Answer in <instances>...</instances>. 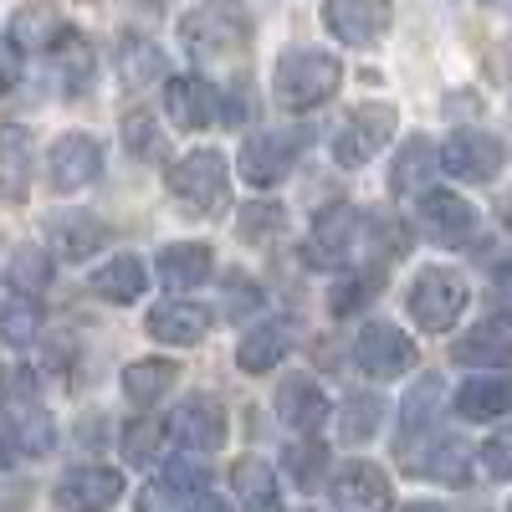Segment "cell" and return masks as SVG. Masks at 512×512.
I'll use <instances>...</instances> for the list:
<instances>
[{
	"label": "cell",
	"instance_id": "cell-10",
	"mask_svg": "<svg viewBox=\"0 0 512 512\" xmlns=\"http://www.w3.org/2000/svg\"><path fill=\"white\" fill-rule=\"evenodd\" d=\"M415 221H420V231L431 236L436 246H466V241L477 236V210H472V200H461V195H451V190H425Z\"/></svg>",
	"mask_w": 512,
	"mask_h": 512
},
{
	"label": "cell",
	"instance_id": "cell-23",
	"mask_svg": "<svg viewBox=\"0 0 512 512\" xmlns=\"http://www.w3.org/2000/svg\"><path fill=\"white\" fill-rule=\"evenodd\" d=\"M31 185V134L26 128H0V200H26Z\"/></svg>",
	"mask_w": 512,
	"mask_h": 512
},
{
	"label": "cell",
	"instance_id": "cell-41",
	"mask_svg": "<svg viewBox=\"0 0 512 512\" xmlns=\"http://www.w3.org/2000/svg\"><path fill=\"white\" fill-rule=\"evenodd\" d=\"M16 441H21V456H41V451L52 446V420L36 415V410L16 415Z\"/></svg>",
	"mask_w": 512,
	"mask_h": 512
},
{
	"label": "cell",
	"instance_id": "cell-33",
	"mask_svg": "<svg viewBox=\"0 0 512 512\" xmlns=\"http://www.w3.org/2000/svg\"><path fill=\"white\" fill-rule=\"evenodd\" d=\"M118 72L128 88H149V82L164 77V52L154 47V41L144 36H123V47H118Z\"/></svg>",
	"mask_w": 512,
	"mask_h": 512
},
{
	"label": "cell",
	"instance_id": "cell-5",
	"mask_svg": "<svg viewBox=\"0 0 512 512\" xmlns=\"http://www.w3.org/2000/svg\"><path fill=\"white\" fill-rule=\"evenodd\" d=\"M303 154V134L297 128H267L241 144V180L256 190H272L292 175V159Z\"/></svg>",
	"mask_w": 512,
	"mask_h": 512
},
{
	"label": "cell",
	"instance_id": "cell-27",
	"mask_svg": "<svg viewBox=\"0 0 512 512\" xmlns=\"http://www.w3.org/2000/svg\"><path fill=\"white\" fill-rule=\"evenodd\" d=\"M456 410H461L466 420H502V415L512 410V379H497V374L466 379L461 395H456Z\"/></svg>",
	"mask_w": 512,
	"mask_h": 512
},
{
	"label": "cell",
	"instance_id": "cell-45",
	"mask_svg": "<svg viewBox=\"0 0 512 512\" xmlns=\"http://www.w3.org/2000/svg\"><path fill=\"white\" fill-rule=\"evenodd\" d=\"M21 456V441H16V415L0 405V466H16Z\"/></svg>",
	"mask_w": 512,
	"mask_h": 512
},
{
	"label": "cell",
	"instance_id": "cell-6",
	"mask_svg": "<svg viewBox=\"0 0 512 512\" xmlns=\"http://www.w3.org/2000/svg\"><path fill=\"white\" fill-rule=\"evenodd\" d=\"M390 134H395V108L390 103H364L333 134V159L344 169H359V164H369L384 144H390Z\"/></svg>",
	"mask_w": 512,
	"mask_h": 512
},
{
	"label": "cell",
	"instance_id": "cell-20",
	"mask_svg": "<svg viewBox=\"0 0 512 512\" xmlns=\"http://www.w3.org/2000/svg\"><path fill=\"white\" fill-rule=\"evenodd\" d=\"M451 354H456V364H472V369L512 364V318H482Z\"/></svg>",
	"mask_w": 512,
	"mask_h": 512
},
{
	"label": "cell",
	"instance_id": "cell-24",
	"mask_svg": "<svg viewBox=\"0 0 512 512\" xmlns=\"http://www.w3.org/2000/svg\"><path fill=\"white\" fill-rule=\"evenodd\" d=\"M292 349V323H262V328H251L241 338V349H236V364L246 374H267L282 364V354Z\"/></svg>",
	"mask_w": 512,
	"mask_h": 512
},
{
	"label": "cell",
	"instance_id": "cell-39",
	"mask_svg": "<svg viewBox=\"0 0 512 512\" xmlns=\"http://www.w3.org/2000/svg\"><path fill=\"white\" fill-rule=\"evenodd\" d=\"M441 379H420L415 390H410V400H405V431H425V425L436 420V405H441Z\"/></svg>",
	"mask_w": 512,
	"mask_h": 512
},
{
	"label": "cell",
	"instance_id": "cell-4",
	"mask_svg": "<svg viewBox=\"0 0 512 512\" xmlns=\"http://www.w3.org/2000/svg\"><path fill=\"white\" fill-rule=\"evenodd\" d=\"M405 308H410L415 328L446 333V328H456V318L466 313V282H461L456 272H446V267H425V272L410 282V292H405Z\"/></svg>",
	"mask_w": 512,
	"mask_h": 512
},
{
	"label": "cell",
	"instance_id": "cell-29",
	"mask_svg": "<svg viewBox=\"0 0 512 512\" xmlns=\"http://www.w3.org/2000/svg\"><path fill=\"white\" fill-rule=\"evenodd\" d=\"M436 164H441V154L431 149V139H410V144L400 149L395 169H390V190H395V195L425 190V185H431V175H436Z\"/></svg>",
	"mask_w": 512,
	"mask_h": 512
},
{
	"label": "cell",
	"instance_id": "cell-30",
	"mask_svg": "<svg viewBox=\"0 0 512 512\" xmlns=\"http://www.w3.org/2000/svg\"><path fill=\"white\" fill-rule=\"evenodd\" d=\"M6 287L21 297H41L52 287V256L41 246H16L11 262H6Z\"/></svg>",
	"mask_w": 512,
	"mask_h": 512
},
{
	"label": "cell",
	"instance_id": "cell-34",
	"mask_svg": "<svg viewBox=\"0 0 512 512\" xmlns=\"http://www.w3.org/2000/svg\"><path fill=\"white\" fill-rule=\"evenodd\" d=\"M379 420H384V400L379 395H349L344 410H338V436H344L349 446L369 441L379 431Z\"/></svg>",
	"mask_w": 512,
	"mask_h": 512
},
{
	"label": "cell",
	"instance_id": "cell-15",
	"mask_svg": "<svg viewBox=\"0 0 512 512\" xmlns=\"http://www.w3.org/2000/svg\"><path fill=\"white\" fill-rule=\"evenodd\" d=\"M359 226H364V216H359L354 205L323 210L318 226H313V236H308V246H303V256H308L313 267H338V262H349V251H354V241H359Z\"/></svg>",
	"mask_w": 512,
	"mask_h": 512
},
{
	"label": "cell",
	"instance_id": "cell-26",
	"mask_svg": "<svg viewBox=\"0 0 512 512\" xmlns=\"http://www.w3.org/2000/svg\"><path fill=\"white\" fill-rule=\"evenodd\" d=\"M67 31H72V26H67L52 6H26V11H16V21H11V47H21V52H52Z\"/></svg>",
	"mask_w": 512,
	"mask_h": 512
},
{
	"label": "cell",
	"instance_id": "cell-38",
	"mask_svg": "<svg viewBox=\"0 0 512 512\" xmlns=\"http://www.w3.org/2000/svg\"><path fill=\"white\" fill-rule=\"evenodd\" d=\"M323 461H328V451L308 436L303 446H287V472H292V482L297 487H318L323 482Z\"/></svg>",
	"mask_w": 512,
	"mask_h": 512
},
{
	"label": "cell",
	"instance_id": "cell-13",
	"mask_svg": "<svg viewBox=\"0 0 512 512\" xmlns=\"http://www.w3.org/2000/svg\"><path fill=\"white\" fill-rule=\"evenodd\" d=\"M328 502L338 512H390L395 492H390V477L369 461H349L344 472L328 482Z\"/></svg>",
	"mask_w": 512,
	"mask_h": 512
},
{
	"label": "cell",
	"instance_id": "cell-18",
	"mask_svg": "<svg viewBox=\"0 0 512 512\" xmlns=\"http://www.w3.org/2000/svg\"><path fill=\"white\" fill-rule=\"evenodd\" d=\"M277 415L292 425L297 436H318L323 420H328V395L318 390L308 374H292L282 390H277Z\"/></svg>",
	"mask_w": 512,
	"mask_h": 512
},
{
	"label": "cell",
	"instance_id": "cell-11",
	"mask_svg": "<svg viewBox=\"0 0 512 512\" xmlns=\"http://www.w3.org/2000/svg\"><path fill=\"white\" fill-rule=\"evenodd\" d=\"M103 175V149H98V139H88V134H62L57 144H52V154H47V185L57 190V195H72V190H82V185H93Z\"/></svg>",
	"mask_w": 512,
	"mask_h": 512
},
{
	"label": "cell",
	"instance_id": "cell-19",
	"mask_svg": "<svg viewBox=\"0 0 512 512\" xmlns=\"http://www.w3.org/2000/svg\"><path fill=\"white\" fill-rule=\"evenodd\" d=\"M210 267H216V251H210L205 241H175L159 251V282L169 292H190L210 277Z\"/></svg>",
	"mask_w": 512,
	"mask_h": 512
},
{
	"label": "cell",
	"instance_id": "cell-37",
	"mask_svg": "<svg viewBox=\"0 0 512 512\" xmlns=\"http://www.w3.org/2000/svg\"><path fill=\"white\" fill-rule=\"evenodd\" d=\"M123 144H128V154H139V159H159L164 134H159V123L149 113H128L123 118Z\"/></svg>",
	"mask_w": 512,
	"mask_h": 512
},
{
	"label": "cell",
	"instance_id": "cell-16",
	"mask_svg": "<svg viewBox=\"0 0 512 512\" xmlns=\"http://www.w3.org/2000/svg\"><path fill=\"white\" fill-rule=\"evenodd\" d=\"M164 108L175 128H210V118H221V93L205 77H169L164 82Z\"/></svg>",
	"mask_w": 512,
	"mask_h": 512
},
{
	"label": "cell",
	"instance_id": "cell-3",
	"mask_svg": "<svg viewBox=\"0 0 512 512\" xmlns=\"http://www.w3.org/2000/svg\"><path fill=\"white\" fill-rule=\"evenodd\" d=\"M169 190H175L195 216H216V210L231 205V175H226V159L216 149H195L180 164H169Z\"/></svg>",
	"mask_w": 512,
	"mask_h": 512
},
{
	"label": "cell",
	"instance_id": "cell-50",
	"mask_svg": "<svg viewBox=\"0 0 512 512\" xmlns=\"http://www.w3.org/2000/svg\"><path fill=\"white\" fill-rule=\"evenodd\" d=\"M482 6H507V0H482Z\"/></svg>",
	"mask_w": 512,
	"mask_h": 512
},
{
	"label": "cell",
	"instance_id": "cell-32",
	"mask_svg": "<svg viewBox=\"0 0 512 512\" xmlns=\"http://www.w3.org/2000/svg\"><path fill=\"white\" fill-rule=\"evenodd\" d=\"M36 333H41V308L31 303V297L0 287V338H6L11 349H26Z\"/></svg>",
	"mask_w": 512,
	"mask_h": 512
},
{
	"label": "cell",
	"instance_id": "cell-48",
	"mask_svg": "<svg viewBox=\"0 0 512 512\" xmlns=\"http://www.w3.org/2000/svg\"><path fill=\"white\" fill-rule=\"evenodd\" d=\"M190 512H231V502H221V497H216V492H200V497H195V507H190Z\"/></svg>",
	"mask_w": 512,
	"mask_h": 512
},
{
	"label": "cell",
	"instance_id": "cell-9",
	"mask_svg": "<svg viewBox=\"0 0 512 512\" xmlns=\"http://www.w3.org/2000/svg\"><path fill=\"white\" fill-rule=\"evenodd\" d=\"M354 364L369 379H400L405 369H415V338H405L395 323H369L354 338Z\"/></svg>",
	"mask_w": 512,
	"mask_h": 512
},
{
	"label": "cell",
	"instance_id": "cell-42",
	"mask_svg": "<svg viewBox=\"0 0 512 512\" xmlns=\"http://www.w3.org/2000/svg\"><path fill=\"white\" fill-rule=\"evenodd\" d=\"M482 466H487V477L512 482V425H507V431H497V436L482 446Z\"/></svg>",
	"mask_w": 512,
	"mask_h": 512
},
{
	"label": "cell",
	"instance_id": "cell-44",
	"mask_svg": "<svg viewBox=\"0 0 512 512\" xmlns=\"http://www.w3.org/2000/svg\"><path fill=\"white\" fill-rule=\"evenodd\" d=\"M164 487L169 492H205V466L200 461H175V466H169V472H164Z\"/></svg>",
	"mask_w": 512,
	"mask_h": 512
},
{
	"label": "cell",
	"instance_id": "cell-47",
	"mask_svg": "<svg viewBox=\"0 0 512 512\" xmlns=\"http://www.w3.org/2000/svg\"><path fill=\"white\" fill-rule=\"evenodd\" d=\"M21 82V62H16V47H6V41H0V93H11Z\"/></svg>",
	"mask_w": 512,
	"mask_h": 512
},
{
	"label": "cell",
	"instance_id": "cell-40",
	"mask_svg": "<svg viewBox=\"0 0 512 512\" xmlns=\"http://www.w3.org/2000/svg\"><path fill=\"white\" fill-rule=\"evenodd\" d=\"M282 231V205H246L241 210V241H267Z\"/></svg>",
	"mask_w": 512,
	"mask_h": 512
},
{
	"label": "cell",
	"instance_id": "cell-2",
	"mask_svg": "<svg viewBox=\"0 0 512 512\" xmlns=\"http://www.w3.org/2000/svg\"><path fill=\"white\" fill-rule=\"evenodd\" d=\"M338 82H344L338 57L313 52V47H297V52H282V62L272 72V93H277L282 108L308 113V108H318V103H328L338 93Z\"/></svg>",
	"mask_w": 512,
	"mask_h": 512
},
{
	"label": "cell",
	"instance_id": "cell-49",
	"mask_svg": "<svg viewBox=\"0 0 512 512\" xmlns=\"http://www.w3.org/2000/svg\"><path fill=\"white\" fill-rule=\"evenodd\" d=\"M405 512H446V507H441V502H410Z\"/></svg>",
	"mask_w": 512,
	"mask_h": 512
},
{
	"label": "cell",
	"instance_id": "cell-25",
	"mask_svg": "<svg viewBox=\"0 0 512 512\" xmlns=\"http://www.w3.org/2000/svg\"><path fill=\"white\" fill-rule=\"evenodd\" d=\"M231 487L236 497L246 502V512H282V497H277V477L262 456H241L231 466Z\"/></svg>",
	"mask_w": 512,
	"mask_h": 512
},
{
	"label": "cell",
	"instance_id": "cell-28",
	"mask_svg": "<svg viewBox=\"0 0 512 512\" xmlns=\"http://www.w3.org/2000/svg\"><path fill=\"white\" fill-rule=\"evenodd\" d=\"M180 379V364H169V359H139V364H128L123 369V395L134 400V405H154L169 395V384Z\"/></svg>",
	"mask_w": 512,
	"mask_h": 512
},
{
	"label": "cell",
	"instance_id": "cell-1",
	"mask_svg": "<svg viewBox=\"0 0 512 512\" xmlns=\"http://www.w3.org/2000/svg\"><path fill=\"white\" fill-rule=\"evenodd\" d=\"M180 41L195 62H221L236 57L251 41V16L241 0H205L180 21Z\"/></svg>",
	"mask_w": 512,
	"mask_h": 512
},
{
	"label": "cell",
	"instance_id": "cell-51",
	"mask_svg": "<svg viewBox=\"0 0 512 512\" xmlns=\"http://www.w3.org/2000/svg\"><path fill=\"white\" fill-rule=\"evenodd\" d=\"M507 226H512V200H507Z\"/></svg>",
	"mask_w": 512,
	"mask_h": 512
},
{
	"label": "cell",
	"instance_id": "cell-14",
	"mask_svg": "<svg viewBox=\"0 0 512 512\" xmlns=\"http://www.w3.org/2000/svg\"><path fill=\"white\" fill-rule=\"evenodd\" d=\"M118 497H123V472H113V466H72L57 482L62 512H108Z\"/></svg>",
	"mask_w": 512,
	"mask_h": 512
},
{
	"label": "cell",
	"instance_id": "cell-7",
	"mask_svg": "<svg viewBox=\"0 0 512 512\" xmlns=\"http://www.w3.org/2000/svg\"><path fill=\"white\" fill-rule=\"evenodd\" d=\"M164 431L175 436L180 446H190V451H221L226 436H231V425H226V405L216 395H190V400L175 405V415H169Z\"/></svg>",
	"mask_w": 512,
	"mask_h": 512
},
{
	"label": "cell",
	"instance_id": "cell-22",
	"mask_svg": "<svg viewBox=\"0 0 512 512\" xmlns=\"http://www.w3.org/2000/svg\"><path fill=\"white\" fill-rule=\"evenodd\" d=\"M144 287H149V272L139 256H113L108 267L88 277V292L103 297V303H134V297H144Z\"/></svg>",
	"mask_w": 512,
	"mask_h": 512
},
{
	"label": "cell",
	"instance_id": "cell-46",
	"mask_svg": "<svg viewBox=\"0 0 512 512\" xmlns=\"http://www.w3.org/2000/svg\"><path fill=\"white\" fill-rule=\"evenodd\" d=\"M175 497H180V492H169L164 482H149V487L139 492V512H175Z\"/></svg>",
	"mask_w": 512,
	"mask_h": 512
},
{
	"label": "cell",
	"instance_id": "cell-12",
	"mask_svg": "<svg viewBox=\"0 0 512 512\" xmlns=\"http://www.w3.org/2000/svg\"><path fill=\"white\" fill-rule=\"evenodd\" d=\"M441 169L466 180V185H487L502 169V144L492 134H482V128H461V134H451L446 149H441Z\"/></svg>",
	"mask_w": 512,
	"mask_h": 512
},
{
	"label": "cell",
	"instance_id": "cell-35",
	"mask_svg": "<svg viewBox=\"0 0 512 512\" xmlns=\"http://www.w3.org/2000/svg\"><path fill=\"white\" fill-rule=\"evenodd\" d=\"M52 57H57V67H62V77H67V88H72V93L93 77V47H88V41H82L77 31H67V36L57 41Z\"/></svg>",
	"mask_w": 512,
	"mask_h": 512
},
{
	"label": "cell",
	"instance_id": "cell-31",
	"mask_svg": "<svg viewBox=\"0 0 512 512\" xmlns=\"http://www.w3.org/2000/svg\"><path fill=\"white\" fill-rule=\"evenodd\" d=\"M420 477L431 482H446V487H461L466 477H472V451H466L461 441H436L431 451H425L420 461H410Z\"/></svg>",
	"mask_w": 512,
	"mask_h": 512
},
{
	"label": "cell",
	"instance_id": "cell-21",
	"mask_svg": "<svg viewBox=\"0 0 512 512\" xmlns=\"http://www.w3.org/2000/svg\"><path fill=\"white\" fill-rule=\"evenodd\" d=\"M149 333L159 338V344L190 349V344H200V338L210 333V308H200V303H164V308L149 313Z\"/></svg>",
	"mask_w": 512,
	"mask_h": 512
},
{
	"label": "cell",
	"instance_id": "cell-36",
	"mask_svg": "<svg viewBox=\"0 0 512 512\" xmlns=\"http://www.w3.org/2000/svg\"><path fill=\"white\" fill-rule=\"evenodd\" d=\"M159 446H164V420H134L123 431V456L134 461V466H144V461H154L159 456Z\"/></svg>",
	"mask_w": 512,
	"mask_h": 512
},
{
	"label": "cell",
	"instance_id": "cell-8",
	"mask_svg": "<svg viewBox=\"0 0 512 512\" xmlns=\"http://www.w3.org/2000/svg\"><path fill=\"white\" fill-rule=\"evenodd\" d=\"M395 21V0H328L323 26L344 41V47H374Z\"/></svg>",
	"mask_w": 512,
	"mask_h": 512
},
{
	"label": "cell",
	"instance_id": "cell-43",
	"mask_svg": "<svg viewBox=\"0 0 512 512\" xmlns=\"http://www.w3.org/2000/svg\"><path fill=\"white\" fill-rule=\"evenodd\" d=\"M374 282H379V277H369V272H364V277H349V282H338L333 297H328V308H333L338 318L354 313V308H364V297L374 292Z\"/></svg>",
	"mask_w": 512,
	"mask_h": 512
},
{
	"label": "cell",
	"instance_id": "cell-17",
	"mask_svg": "<svg viewBox=\"0 0 512 512\" xmlns=\"http://www.w3.org/2000/svg\"><path fill=\"white\" fill-rule=\"evenodd\" d=\"M108 241H113V226L98 221V216H77V210H67V216H57L47 226V246L57 256H67V262H88V256H98Z\"/></svg>",
	"mask_w": 512,
	"mask_h": 512
}]
</instances>
